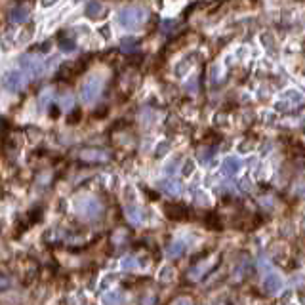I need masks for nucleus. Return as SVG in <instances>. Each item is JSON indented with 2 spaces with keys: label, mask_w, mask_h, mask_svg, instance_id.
Masks as SVG:
<instances>
[{
  "label": "nucleus",
  "mask_w": 305,
  "mask_h": 305,
  "mask_svg": "<svg viewBox=\"0 0 305 305\" xmlns=\"http://www.w3.org/2000/svg\"><path fill=\"white\" fill-rule=\"evenodd\" d=\"M27 84V78H25V74L19 73V71H10V73L4 74V78H2V86L6 88V90H10V92H19V90H23Z\"/></svg>",
  "instance_id": "nucleus-3"
},
{
  "label": "nucleus",
  "mask_w": 305,
  "mask_h": 305,
  "mask_svg": "<svg viewBox=\"0 0 305 305\" xmlns=\"http://www.w3.org/2000/svg\"><path fill=\"white\" fill-rule=\"evenodd\" d=\"M147 21V10L141 6H126L118 12V23L124 29H139Z\"/></svg>",
  "instance_id": "nucleus-1"
},
{
  "label": "nucleus",
  "mask_w": 305,
  "mask_h": 305,
  "mask_svg": "<svg viewBox=\"0 0 305 305\" xmlns=\"http://www.w3.org/2000/svg\"><path fill=\"white\" fill-rule=\"evenodd\" d=\"M282 100H286V102H292L294 105H296V103L304 102V94H302V92H298V90H288V92H284Z\"/></svg>",
  "instance_id": "nucleus-13"
},
{
  "label": "nucleus",
  "mask_w": 305,
  "mask_h": 305,
  "mask_svg": "<svg viewBox=\"0 0 305 305\" xmlns=\"http://www.w3.org/2000/svg\"><path fill=\"white\" fill-rule=\"evenodd\" d=\"M240 168H242V160L238 159V157H227V159H223V162H221V170H223V174L227 175L238 174Z\"/></svg>",
  "instance_id": "nucleus-7"
},
{
  "label": "nucleus",
  "mask_w": 305,
  "mask_h": 305,
  "mask_svg": "<svg viewBox=\"0 0 305 305\" xmlns=\"http://www.w3.org/2000/svg\"><path fill=\"white\" fill-rule=\"evenodd\" d=\"M61 105H63L65 109H71V107H73V98H71V96L63 98V100H61Z\"/></svg>",
  "instance_id": "nucleus-20"
},
{
  "label": "nucleus",
  "mask_w": 305,
  "mask_h": 305,
  "mask_svg": "<svg viewBox=\"0 0 305 305\" xmlns=\"http://www.w3.org/2000/svg\"><path fill=\"white\" fill-rule=\"evenodd\" d=\"M29 19V6L21 4V6H15L14 10L10 12V21L12 23H25Z\"/></svg>",
  "instance_id": "nucleus-9"
},
{
  "label": "nucleus",
  "mask_w": 305,
  "mask_h": 305,
  "mask_svg": "<svg viewBox=\"0 0 305 305\" xmlns=\"http://www.w3.org/2000/svg\"><path fill=\"white\" fill-rule=\"evenodd\" d=\"M102 86H103L102 76H92V78H88L86 82L82 84V88H80V98H82V102L84 103L96 102V100L100 98V94H102Z\"/></svg>",
  "instance_id": "nucleus-2"
},
{
  "label": "nucleus",
  "mask_w": 305,
  "mask_h": 305,
  "mask_svg": "<svg viewBox=\"0 0 305 305\" xmlns=\"http://www.w3.org/2000/svg\"><path fill=\"white\" fill-rule=\"evenodd\" d=\"M59 48H61L63 52H73L74 48H76V44H74L73 38H61V40H59Z\"/></svg>",
  "instance_id": "nucleus-16"
},
{
  "label": "nucleus",
  "mask_w": 305,
  "mask_h": 305,
  "mask_svg": "<svg viewBox=\"0 0 305 305\" xmlns=\"http://www.w3.org/2000/svg\"><path fill=\"white\" fill-rule=\"evenodd\" d=\"M120 300H122L120 296H107V298H105V302H107V304H109V302H120Z\"/></svg>",
  "instance_id": "nucleus-22"
},
{
  "label": "nucleus",
  "mask_w": 305,
  "mask_h": 305,
  "mask_svg": "<svg viewBox=\"0 0 305 305\" xmlns=\"http://www.w3.org/2000/svg\"><path fill=\"white\" fill-rule=\"evenodd\" d=\"M183 250H185L183 242H174L172 246L168 248V254H170L172 258H175V256H181V254H183Z\"/></svg>",
  "instance_id": "nucleus-17"
},
{
  "label": "nucleus",
  "mask_w": 305,
  "mask_h": 305,
  "mask_svg": "<svg viewBox=\"0 0 305 305\" xmlns=\"http://www.w3.org/2000/svg\"><path fill=\"white\" fill-rule=\"evenodd\" d=\"M78 212L84 218L94 219L102 214V204L98 203V201H94V199H88V201H82V203L78 204Z\"/></svg>",
  "instance_id": "nucleus-5"
},
{
  "label": "nucleus",
  "mask_w": 305,
  "mask_h": 305,
  "mask_svg": "<svg viewBox=\"0 0 305 305\" xmlns=\"http://www.w3.org/2000/svg\"><path fill=\"white\" fill-rule=\"evenodd\" d=\"M164 214L168 216L170 219H177V221H181V219L187 218V208L183 206V204H166L164 206Z\"/></svg>",
  "instance_id": "nucleus-6"
},
{
  "label": "nucleus",
  "mask_w": 305,
  "mask_h": 305,
  "mask_svg": "<svg viewBox=\"0 0 305 305\" xmlns=\"http://www.w3.org/2000/svg\"><path fill=\"white\" fill-rule=\"evenodd\" d=\"M193 61H195V58L193 56H187V58H183L179 63H177V67H175V74L177 76H183V74H187V71H189L191 67H193Z\"/></svg>",
  "instance_id": "nucleus-12"
},
{
  "label": "nucleus",
  "mask_w": 305,
  "mask_h": 305,
  "mask_svg": "<svg viewBox=\"0 0 305 305\" xmlns=\"http://www.w3.org/2000/svg\"><path fill=\"white\" fill-rule=\"evenodd\" d=\"M8 284H10V278L4 275H0V292L4 290V288H8Z\"/></svg>",
  "instance_id": "nucleus-21"
},
{
  "label": "nucleus",
  "mask_w": 305,
  "mask_h": 305,
  "mask_svg": "<svg viewBox=\"0 0 305 305\" xmlns=\"http://www.w3.org/2000/svg\"><path fill=\"white\" fill-rule=\"evenodd\" d=\"M193 170H195V164H193V160H187V162L183 164V175H189Z\"/></svg>",
  "instance_id": "nucleus-19"
},
{
  "label": "nucleus",
  "mask_w": 305,
  "mask_h": 305,
  "mask_svg": "<svg viewBox=\"0 0 305 305\" xmlns=\"http://www.w3.org/2000/svg\"><path fill=\"white\" fill-rule=\"evenodd\" d=\"M19 63H21V69L27 71L29 76H38L46 69V65H44L42 61L38 58H33V56H21Z\"/></svg>",
  "instance_id": "nucleus-4"
},
{
  "label": "nucleus",
  "mask_w": 305,
  "mask_h": 305,
  "mask_svg": "<svg viewBox=\"0 0 305 305\" xmlns=\"http://www.w3.org/2000/svg\"><path fill=\"white\" fill-rule=\"evenodd\" d=\"M263 288L267 294H276V292H280L282 288V278L278 275H267L265 276V280H263Z\"/></svg>",
  "instance_id": "nucleus-8"
},
{
  "label": "nucleus",
  "mask_w": 305,
  "mask_h": 305,
  "mask_svg": "<svg viewBox=\"0 0 305 305\" xmlns=\"http://www.w3.org/2000/svg\"><path fill=\"white\" fill-rule=\"evenodd\" d=\"M82 159H96V160H105L107 159V155L103 153V151H82Z\"/></svg>",
  "instance_id": "nucleus-15"
},
{
  "label": "nucleus",
  "mask_w": 305,
  "mask_h": 305,
  "mask_svg": "<svg viewBox=\"0 0 305 305\" xmlns=\"http://www.w3.org/2000/svg\"><path fill=\"white\" fill-rule=\"evenodd\" d=\"M159 185H160V189L164 191V193H168V195H172V197H177V195H179V191H181L179 183H177V181H172V179L160 181Z\"/></svg>",
  "instance_id": "nucleus-10"
},
{
  "label": "nucleus",
  "mask_w": 305,
  "mask_h": 305,
  "mask_svg": "<svg viewBox=\"0 0 305 305\" xmlns=\"http://www.w3.org/2000/svg\"><path fill=\"white\" fill-rule=\"evenodd\" d=\"M136 265H137V263H136V258H132V256L122 260V267H124V269H134Z\"/></svg>",
  "instance_id": "nucleus-18"
},
{
  "label": "nucleus",
  "mask_w": 305,
  "mask_h": 305,
  "mask_svg": "<svg viewBox=\"0 0 305 305\" xmlns=\"http://www.w3.org/2000/svg\"><path fill=\"white\" fill-rule=\"evenodd\" d=\"M56 2H58V0H42V6H46V8H48V6H54Z\"/></svg>",
  "instance_id": "nucleus-23"
},
{
  "label": "nucleus",
  "mask_w": 305,
  "mask_h": 305,
  "mask_svg": "<svg viewBox=\"0 0 305 305\" xmlns=\"http://www.w3.org/2000/svg\"><path fill=\"white\" fill-rule=\"evenodd\" d=\"M103 14V4L102 2H90L88 4V8H86V15L90 17V19H100Z\"/></svg>",
  "instance_id": "nucleus-11"
},
{
  "label": "nucleus",
  "mask_w": 305,
  "mask_h": 305,
  "mask_svg": "<svg viewBox=\"0 0 305 305\" xmlns=\"http://www.w3.org/2000/svg\"><path fill=\"white\" fill-rule=\"evenodd\" d=\"M128 218H130L134 223H141V221H143V212H141L139 208H136V206H130V208H128Z\"/></svg>",
  "instance_id": "nucleus-14"
}]
</instances>
